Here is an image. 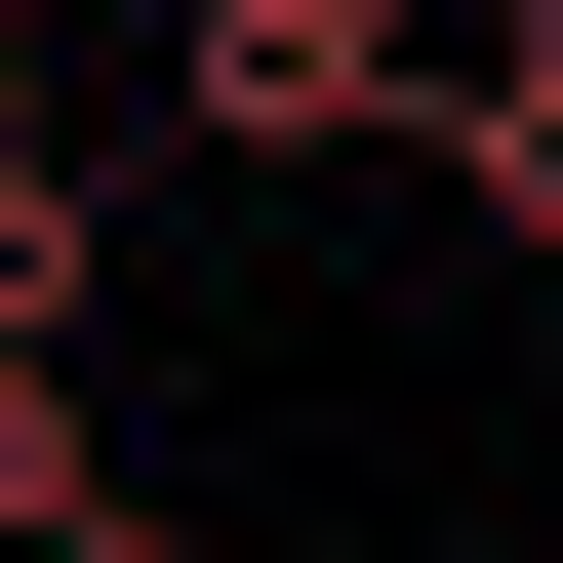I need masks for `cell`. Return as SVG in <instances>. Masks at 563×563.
Wrapping results in <instances>:
<instances>
[{
	"label": "cell",
	"mask_w": 563,
	"mask_h": 563,
	"mask_svg": "<svg viewBox=\"0 0 563 563\" xmlns=\"http://www.w3.org/2000/svg\"><path fill=\"white\" fill-rule=\"evenodd\" d=\"M162 121H201V162H363V121H402V41H363V0H201V41H162Z\"/></svg>",
	"instance_id": "cell-1"
},
{
	"label": "cell",
	"mask_w": 563,
	"mask_h": 563,
	"mask_svg": "<svg viewBox=\"0 0 563 563\" xmlns=\"http://www.w3.org/2000/svg\"><path fill=\"white\" fill-rule=\"evenodd\" d=\"M402 162H443L483 242H563V41H443V81H402Z\"/></svg>",
	"instance_id": "cell-2"
},
{
	"label": "cell",
	"mask_w": 563,
	"mask_h": 563,
	"mask_svg": "<svg viewBox=\"0 0 563 563\" xmlns=\"http://www.w3.org/2000/svg\"><path fill=\"white\" fill-rule=\"evenodd\" d=\"M41 322H81V162H0V363H41Z\"/></svg>",
	"instance_id": "cell-3"
},
{
	"label": "cell",
	"mask_w": 563,
	"mask_h": 563,
	"mask_svg": "<svg viewBox=\"0 0 563 563\" xmlns=\"http://www.w3.org/2000/svg\"><path fill=\"white\" fill-rule=\"evenodd\" d=\"M0 162H41V81H0Z\"/></svg>",
	"instance_id": "cell-4"
}]
</instances>
